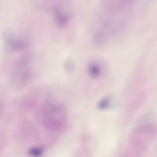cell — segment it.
I'll return each mask as SVG.
<instances>
[{
    "instance_id": "5",
    "label": "cell",
    "mask_w": 157,
    "mask_h": 157,
    "mask_svg": "<svg viewBox=\"0 0 157 157\" xmlns=\"http://www.w3.org/2000/svg\"><path fill=\"white\" fill-rule=\"evenodd\" d=\"M53 12L55 23L58 27H64L67 24L69 20V15L68 13L63 11L59 7L55 9Z\"/></svg>"
},
{
    "instance_id": "6",
    "label": "cell",
    "mask_w": 157,
    "mask_h": 157,
    "mask_svg": "<svg viewBox=\"0 0 157 157\" xmlns=\"http://www.w3.org/2000/svg\"><path fill=\"white\" fill-rule=\"evenodd\" d=\"M86 72L89 77L96 79L99 78L102 74V66L97 62H91L88 64Z\"/></svg>"
},
{
    "instance_id": "2",
    "label": "cell",
    "mask_w": 157,
    "mask_h": 157,
    "mask_svg": "<svg viewBox=\"0 0 157 157\" xmlns=\"http://www.w3.org/2000/svg\"><path fill=\"white\" fill-rule=\"evenodd\" d=\"M31 64L29 56H24L17 61L12 76V82L15 86L22 88L28 85L31 77Z\"/></svg>"
},
{
    "instance_id": "8",
    "label": "cell",
    "mask_w": 157,
    "mask_h": 157,
    "mask_svg": "<svg viewBox=\"0 0 157 157\" xmlns=\"http://www.w3.org/2000/svg\"><path fill=\"white\" fill-rule=\"evenodd\" d=\"M42 153L43 148L41 147H33L28 151L29 155L32 157H40Z\"/></svg>"
},
{
    "instance_id": "1",
    "label": "cell",
    "mask_w": 157,
    "mask_h": 157,
    "mask_svg": "<svg viewBox=\"0 0 157 157\" xmlns=\"http://www.w3.org/2000/svg\"><path fill=\"white\" fill-rule=\"evenodd\" d=\"M124 22L118 19H110L102 23L94 32L92 40L94 45L101 46L108 42L123 28Z\"/></svg>"
},
{
    "instance_id": "3",
    "label": "cell",
    "mask_w": 157,
    "mask_h": 157,
    "mask_svg": "<svg viewBox=\"0 0 157 157\" xmlns=\"http://www.w3.org/2000/svg\"><path fill=\"white\" fill-rule=\"evenodd\" d=\"M137 0H101L102 9L107 13L117 14L126 10Z\"/></svg>"
},
{
    "instance_id": "4",
    "label": "cell",
    "mask_w": 157,
    "mask_h": 157,
    "mask_svg": "<svg viewBox=\"0 0 157 157\" xmlns=\"http://www.w3.org/2000/svg\"><path fill=\"white\" fill-rule=\"evenodd\" d=\"M7 48L10 51H18L25 49L28 45L25 39L21 37L8 34L6 38Z\"/></svg>"
},
{
    "instance_id": "7",
    "label": "cell",
    "mask_w": 157,
    "mask_h": 157,
    "mask_svg": "<svg viewBox=\"0 0 157 157\" xmlns=\"http://www.w3.org/2000/svg\"><path fill=\"white\" fill-rule=\"evenodd\" d=\"M110 106V99L109 97L103 98L98 104V107L101 110H105Z\"/></svg>"
}]
</instances>
